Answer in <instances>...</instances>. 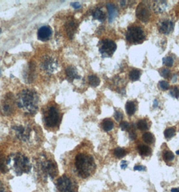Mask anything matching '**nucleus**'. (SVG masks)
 Masks as SVG:
<instances>
[{
	"mask_svg": "<svg viewBox=\"0 0 179 192\" xmlns=\"http://www.w3.org/2000/svg\"><path fill=\"white\" fill-rule=\"evenodd\" d=\"M17 104L24 112L35 114L38 108V94L34 90L24 89L18 94Z\"/></svg>",
	"mask_w": 179,
	"mask_h": 192,
	"instance_id": "nucleus-1",
	"label": "nucleus"
},
{
	"mask_svg": "<svg viewBox=\"0 0 179 192\" xmlns=\"http://www.w3.org/2000/svg\"><path fill=\"white\" fill-rule=\"evenodd\" d=\"M74 166L79 176L84 179L90 176L96 169L93 157L83 153L76 155L75 158Z\"/></svg>",
	"mask_w": 179,
	"mask_h": 192,
	"instance_id": "nucleus-2",
	"label": "nucleus"
},
{
	"mask_svg": "<svg viewBox=\"0 0 179 192\" xmlns=\"http://www.w3.org/2000/svg\"><path fill=\"white\" fill-rule=\"evenodd\" d=\"M36 166L39 175L45 181L48 179H54L58 174L57 164L52 158L44 154L38 159Z\"/></svg>",
	"mask_w": 179,
	"mask_h": 192,
	"instance_id": "nucleus-3",
	"label": "nucleus"
},
{
	"mask_svg": "<svg viewBox=\"0 0 179 192\" xmlns=\"http://www.w3.org/2000/svg\"><path fill=\"white\" fill-rule=\"evenodd\" d=\"M7 165H11L14 172L17 176L28 173L31 170L32 165L26 156L21 153H16L7 158Z\"/></svg>",
	"mask_w": 179,
	"mask_h": 192,
	"instance_id": "nucleus-4",
	"label": "nucleus"
},
{
	"mask_svg": "<svg viewBox=\"0 0 179 192\" xmlns=\"http://www.w3.org/2000/svg\"><path fill=\"white\" fill-rule=\"evenodd\" d=\"M43 121L47 127L53 128L58 126L61 120V114L55 106H50L43 113Z\"/></svg>",
	"mask_w": 179,
	"mask_h": 192,
	"instance_id": "nucleus-5",
	"label": "nucleus"
},
{
	"mask_svg": "<svg viewBox=\"0 0 179 192\" xmlns=\"http://www.w3.org/2000/svg\"><path fill=\"white\" fill-rule=\"evenodd\" d=\"M56 187L59 192L77 191V185L75 181L66 175H62L57 180Z\"/></svg>",
	"mask_w": 179,
	"mask_h": 192,
	"instance_id": "nucleus-6",
	"label": "nucleus"
},
{
	"mask_svg": "<svg viewBox=\"0 0 179 192\" xmlns=\"http://www.w3.org/2000/svg\"><path fill=\"white\" fill-rule=\"evenodd\" d=\"M127 40L133 44H139L143 42L145 38L144 30L139 26H132L129 28L126 33Z\"/></svg>",
	"mask_w": 179,
	"mask_h": 192,
	"instance_id": "nucleus-7",
	"label": "nucleus"
},
{
	"mask_svg": "<svg viewBox=\"0 0 179 192\" xmlns=\"http://www.w3.org/2000/svg\"><path fill=\"white\" fill-rule=\"evenodd\" d=\"M117 49V44L113 41L102 40L99 44V51L102 57H111Z\"/></svg>",
	"mask_w": 179,
	"mask_h": 192,
	"instance_id": "nucleus-8",
	"label": "nucleus"
},
{
	"mask_svg": "<svg viewBox=\"0 0 179 192\" xmlns=\"http://www.w3.org/2000/svg\"><path fill=\"white\" fill-rule=\"evenodd\" d=\"M136 16L139 20L144 22H146L150 19V8L147 4H144V2L140 3L138 5L136 9Z\"/></svg>",
	"mask_w": 179,
	"mask_h": 192,
	"instance_id": "nucleus-9",
	"label": "nucleus"
},
{
	"mask_svg": "<svg viewBox=\"0 0 179 192\" xmlns=\"http://www.w3.org/2000/svg\"><path fill=\"white\" fill-rule=\"evenodd\" d=\"M13 130L14 131L16 137L20 140L26 142L30 139L31 129L29 127L17 126L13 127Z\"/></svg>",
	"mask_w": 179,
	"mask_h": 192,
	"instance_id": "nucleus-10",
	"label": "nucleus"
},
{
	"mask_svg": "<svg viewBox=\"0 0 179 192\" xmlns=\"http://www.w3.org/2000/svg\"><path fill=\"white\" fill-rule=\"evenodd\" d=\"M41 68L47 72V73H53L57 69L58 67V64L57 61L54 59L53 58L51 57H46L42 60L41 63Z\"/></svg>",
	"mask_w": 179,
	"mask_h": 192,
	"instance_id": "nucleus-11",
	"label": "nucleus"
},
{
	"mask_svg": "<svg viewBox=\"0 0 179 192\" xmlns=\"http://www.w3.org/2000/svg\"><path fill=\"white\" fill-rule=\"evenodd\" d=\"M14 110V100L12 96L5 97L4 102L2 105V112L4 115H9L12 114Z\"/></svg>",
	"mask_w": 179,
	"mask_h": 192,
	"instance_id": "nucleus-12",
	"label": "nucleus"
},
{
	"mask_svg": "<svg viewBox=\"0 0 179 192\" xmlns=\"http://www.w3.org/2000/svg\"><path fill=\"white\" fill-rule=\"evenodd\" d=\"M52 35V30L49 26H43L38 29L37 32L38 38L41 41H48Z\"/></svg>",
	"mask_w": 179,
	"mask_h": 192,
	"instance_id": "nucleus-13",
	"label": "nucleus"
},
{
	"mask_svg": "<svg viewBox=\"0 0 179 192\" xmlns=\"http://www.w3.org/2000/svg\"><path fill=\"white\" fill-rule=\"evenodd\" d=\"M174 29V24L170 20H165L160 24L159 30L160 32L165 35L170 34Z\"/></svg>",
	"mask_w": 179,
	"mask_h": 192,
	"instance_id": "nucleus-14",
	"label": "nucleus"
},
{
	"mask_svg": "<svg viewBox=\"0 0 179 192\" xmlns=\"http://www.w3.org/2000/svg\"><path fill=\"white\" fill-rule=\"evenodd\" d=\"M65 73L68 78L69 81L72 82L75 79H80V76H79L77 74V71L75 67L70 66H68L65 69Z\"/></svg>",
	"mask_w": 179,
	"mask_h": 192,
	"instance_id": "nucleus-15",
	"label": "nucleus"
},
{
	"mask_svg": "<svg viewBox=\"0 0 179 192\" xmlns=\"http://www.w3.org/2000/svg\"><path fill=\"white\" fill-rule=\"evenodd\" d=\"M107 8L108 12V22L111 23L114 20V19L117 17V14H118V12H117V8L113 4H111V3L107 4Z\"/></svg>",
	"mask_w": 179,
	"mask_h": 192,
	"instance_id": "nucleus-16",
	"label": "nucleus"
},
{
	"mask_svg": "<svg viewBox=\"0 0 179 192\" xmlns=\"http://www.w3.org/2000/svg\"><path fill=\"white\" fill-rule=\"evenodd\" d=\"M65 29L68 37L70 38H72L74 36L75 30L77 29V25L74 21H68V23L65 25Z\"/></svg>",
	"mask_w": 179,
	"mask_h": 192,
	"instance_id": "nucleus-17",
	"label": "nucleus"
},
{
	"mask_svg": "<svg viewBox=\"0 0 179 192\" xmlns=\"http://www.w3.org/2000/svg\"><path fill=\"white\" fill-rule=\"evenodd\" d=\"M24 74L26 75L24 76L25 80H26L28 82H32V80L34 79V76L35 74V69L34 66L32 64H30L28 69Z\"/></svg>",
	"mask_w": 179,
	"mask_h": 192,
	"instance_id": "nucleus-18",
	"label": "nucleus"
},
{
	"mask_svg": "<svg viewBox=\"0 0 179 192\" xmlns=\"http://www.w3.org/2000/svg\"><path fill=\"white\" fill-rule=\"evenodd\" d=\"M92 16L95 20H98L100 22H104L105 20V14L103 11L100 9V8H96L93 13H92Z\"/></svg>",
	"mask_w": 179,
	"mask_h": 192,
	"instance_id": "nucleus-19",
	"label": "nucleus"
},
{
	"mask_svg": "<svg viewBox=\"0 0 179 192\" xmlns=\"http://www.w3.org/2000/svg\"><path fill=\"white\" fill-rule=\"evenodd\" d=\"M153 5V10L156 12H161L165 10L167 7L166 2L165 1H156Z\"/></svg>",
	"mask_w": 179,
	"mask_h": 192,
	"instance_id": "nucleus-20",
	"label": "nucleus"
},
{
	"mask_svg": "<svg viewBox=\"0 0 179 192\" xmlns=\"http://www.w3.org/2000/svg\"><path fill=\"white\" fill-rule=\"evenodd\" d=\"M125 110L129 115H133L135 113L136 111V107L134 102H133L132 101L127 102V103L125 105Z\"/></svg>",
	"mask_w": 179,
	"mask_h": 192,
	"instance_id": "nucleus-21",
	"label": "nucleus"
},
{
	"mask_svg": "<svg viewBox=\"0 0 179 192\" xmlns=\"http://www.w3.org/2000/svg\"><path fill=\"white\" fill-rule=\"evenodd\" d=\"M102 129L106 131V132H109V131L113 130V128L114 127V123L113 121L111 120L110 119H105L104 120L102 121Z\"/></svg>",
	"mask_w": 179,
	"mask_h": 192,
	"instance_id": "nucleus-22",
	"label": "nucleus"
},
{
	"mask_svg": "<svg viewBox=\"0 0 179 192\" xmlns=\"http://www.w3.org/2000/svg\"><path fill=\"white\" fill-rule=\"evenodd\" d=\"M88 81L89 84H90L92 87H97L100 84V80L99 77H97L95 75H90L88 76Z\"/></svg>",
	"mask_w": 179,
	"mask_h": 192,
	"instance_id": "nucleus-23",
	"label": "nucleus"
},
{
	"mask_svg": "<svg viewBox=\"0 0 179 192\" xmlns=\"http://www.w3.org/2000/svg\"><path fill=\"white\" fill-rule=\"evenodd\" d=\"M138 150L139 154L141 156H148L151 154V149L149 146L146 145H139L138 146Z\"/></svg>",
	"mask_w": 179,
	"mask_h": 192,
	"instance_id": "nucleus-24",
	"label": "nucleus"
},
{
	"mask_svg": "<svg viewBox=\"0 0 179 192\" xmlns=\"http://www.w3.org/2000/svg\"><path fill=\"white\" fill-rule=\"evenodd\" d=\"M142 138H143V140L145 143L149 144H152L153 142H154L155 141L154 136H153L152 133L150 132H146L144 133L143 136H142Z\"/></svg>",
	"mask_w": 179,
	"mask_h": 192,
	"instance_id": "nucleus-25",
	"label": "nucleus"
},
{
	"mask_svg": "<svg viewBox=\"0 0 179 192\" xmlns=\"http://www.w3.org/2000/svg\"><path fill=\"white\" fill-rule=\"evenodd\" d=\"M141 76V72L138 69H133L129 72V78L133 82L138 81Z\"/></svg>",
	"mask_w": 179,
	"mask_h": 192,
	"instance_id": "nucleus-26",
	"label": "nucleus"
},
{
	"mask_svg": "<svg viewBox=\"0 0 179 192\" xmlns=\"http://www.w3.org/2000/svg\"><path fill=\"white\" fill-rule=\"evenodd\" d=\"M8 171L7 159H5L4 156L0 154V171L5 172Z\"/></svg>",
	"mask_w": 179,
	"mask_h": 192,
	"instance_id": "nucleus-27",
	"label": "nucleus"
},
{
	"mask_svg": "<svg viewBox=\"0 0 179 192\" xmlns=\"http://www.w3.org/2000/svg\"><path fill=\"white\" fill-rule=\"evenodd\" d=\"M164 134L165 138L166 139H170L172 138L173 136H174L176 134V130L174 127H168L164 131Z\"/></svg>",
	"mask_w": 179,
	"mask_h": 192,
	"instance_id": "nucleus-28",
	"label": "nucleus"
},
{
	"mask_svg": "<svg viewBox=\"0 0 179 192\" xmlns=\"http://www.w3.org/2000/svg\"><path fill=\"white\" fill-rule=\"evenodd\" d=\"M137 127H138L139 130H140L141 131L146 130L149 128L147 121H145V119H141V120H139L138 122V123H137Z\"/></svg>",
	"mask_w": 179,
	"mask_h": 192,
	"instance_id": "nucleus-29",
	"label": "nucleus"
},
{
	"mask_svg": "<svg viewBox=\"0 0 179 192\" xmlns=\"http://www.w3.org/2000/svg\"><path fill=\"white\" fill-rule=\"evenodd\" d=\"M114 154L118 158H121L126 155V152L123 148H117L114 150Z\"/></svg>",
	"mask_w": 179,
	"mask_h": 192,
	"instance_id": "nucleus-30",
	"label": "nucleus"
},
{
	"mask_svg": "<svg viewBox=\"0 0 179 192\" xmlns=\"http://www.w3.org/2000/svg\"><path fill=\"white\" fill-rule=\"evenodd\" d=\"M162 62H163L165 66L170 68V67H172L173 66L174 60H173L171 57H163V59H162Z\"/></svg>",
	"mask_w": 179,
	"mask_h": 192,
	"instance_id": "nucleus-31",
	"label": "nucleus"
},
{
	"mask_svg": "<svg viewBox=\"0 0 179 192\" xmlns=\"http://www.w3.org/2000/svg\"><path fill=\"white\" fill-rule=\"evenodd\" d=\"M170 94L172 97L175 99L179 98V88L177 86H174L170 90Z\"/></svg>",
	"mask_w": 179,
	"mask_h": 192,
	"instance_id": "nucleus-32",
	"label": "nucleus"
},
{
	"mask_svg": "<svg viewBox=\"0 0 179 192\" xmlns=\"http://www.w3.org/2000/svg\"><path fill=\"white\" fill-rule=\"evenodd\" d=\"M164 159L166 161H172L174 159V155L171 151H166L164 154Z\"/></svg>",
	"mask_w": 179,
	"mask_h": 192,
	"instance_id": "nucleus-33",
	"label": "nucleus"
},
{
	"mask_svg": "<svg viewBox=\"0 0 179 192\" xmlns=\"http://www.w3.org/2000/svg\"><path fill=\"white\" fill-rule=\"evenodd\" d=\"M158 84H159V86H160V88L163 90H168V87H169L168 82H166V81H164V80H161V81L159 82Z\"/></svg>",
	"mask_w": 179,
	"mask_h": 192,
	"instance_id": "nucleus-34",
	"label": "nucleus"
},
{
	"mask_svg": "<svg viewBox=\"0 0 179 192\" xmlns=\"http://www.w3.org/2000/svg\"><path fill=\"white\" fill-rule=\"evenodd\" d=\"M160 75L164 78H168L170 75V69L168 68H163L160 72Z\"/></svg>",
	"mask_w": 179,
	"mask_h": 192,
	"instance_id": "nucleus-35",
	"label": "nucleus"
},
{
	"mask_svg": "<svg viewBox=\"0 0 179 192\" xmlns=\"http://www.w3.org/2000/svg\"><path fill=\"white\" fill-rule=\"evenodd\" d=\"M114 117L116 119V121L120 122L123 119V114L121 111H115L114 114Z\"/></svg>",
	"mask_w": 179,
	"mask_h": 192,
	"instance_id": "nucleus-36",
	"label": "nucleus"
},
{
	"mask_svg": "<svg viewBox=\"0 0 179 192\" xmlns=\"http://www.w3.org/2000/svg\"><path fill=\"white\" fill-rule=\"evenodd\" d=\"M120 127L123 131H127L129 128V124L127 121H123L120 123Z\"/></svg>",
	"mask_w": 179,
	"mask_h": 192,
	"instance_id": "nucleus-37",
	"label": "nucleus"
},
{
	"mask_svg": "<svg viewBox=\"0 0 179 192\" xmlns=\"http://www.w3.org/2000/svg\"><path fill=\"white\" fill-rule=\"evenodd\" d=\"M134 170L135 171H145V167L142 165H135L134 166Z\"/></svg>",
	"mask_w": 179,
	"mask_h": 192,
	"instance_id": "nucleus-38",
	"label": "nucleus"
},
{
	"mask_svg": "<svg viewBox=\"0 0 179 192\" xmlns=\"http://www.w3.org/2000/svg\"><path fill=\"white\" fill-rule=\"evenodd\" d=\"M71 5L74 9H79L80 8H81V5L78 2H73L71 4Z\"/></svg>",
	"mask_w": 179,
	"mask_h": 192,
	"instance_id": "nucleus-39",
	"label": "nucleus"
},
{
	"mask_svg": "<svg viewBox=\"0 0 179 192\" xmlns=\"http://www.w3.org/2000/svg\"><path fill=\"white\" fill-rule=\"evenodd\" d=\"M129 136H130V138L131 139V140H134V139H135V138H136V134L135 133V132H131V133H130V134H129Z\"/></svg>",
	"mask_w": 179,
	"mask_h": 192,
	"instance_id": "nucleus-40",
	"label": "nucleus"
},
{
	"mask_svg": "<svg viewBox=\"0 0 179 192\" xmlns=\"http://www.w3.org/2000/svg\"><path fill=\"white\" fill-rule=\"evenodd\" d=\"M0 192H6L5 191L4 185H3L1 182H0Z\"/></svg>",
	"mask_w": 179,
	"mask_h": 192,
	"instance_id": "nucleus-41",
	"label": "nucleus"
},
{
	"mask_svg": "<svg viewBox=\"0 0 179 192\" xmlns=\"http://www.w3.org/2000/svg\"><path fill=\"white\" fill-rule=\"evenodd\" d=\"M127 163H125V161H123V163H122V164H121V167L123 169H125L126 168H127Z\"/></svg>",
	"mask_w": 179,
	"mask_h": 192,
	"instance_id": "nucleus-42",
	"label": "nucleus"
},
{
	"mask_svg": "<svg viewBox=\"0 0 179 192\" xmlns=\"http://www.w3.org/2000/svg\"><path fill=\"white\" fill-rule=\"evenodd\" d=\"M158 105V101L157 100H154V101H153V107H156Z\"/></svg>",
	"mask_w": 179,
	"mask_h": 192,
	"instance_id": "nucleus-43",
	"label": "nucleus"
},
{
	"mask_svg": "<svg viewBox=\"0 0 179 192\" xmlns=\"http://www.w3.org/2000/svg\"><path fill=\"white\" fill-rule=\"evenodd\" d=\"M172 192H179V188H172L171 190Z\"/></svg>",
	"mask_w": 179,
	"mask_h": 192,
	"instance_id": "nucleus-44",
	"label": "nucleus"
},
{
	"mask_svg": "<svg viewBox=\"0 0 179 192\" xmlns=\"http://www.w3.org/2000/svg\"><path fill=\"white\" fill-rule=\"evenodd\" d=\"M177 75H174V77H173V78L172 80V82H175L176 81H177Z\"/></svg>",
	"mask_w": 179,
	"mask_h": 192,
	"instance_id": "nucleus-45",
	"label": "nucleus"
},
{
	"mask_svg": "<svg viewBox=\"0 0 179 192\" xmlns=\"http://www.w3.org/2000/svg\"><path fill=\"white\" fill-rule=\"evenodd\" d=\"M126 3H127V2H126V1H121V2H120V4H121V5H122V6H124V5H125Z\"/></svg>",
	"mask_w": 179,
	"mask_h": 192,
	"instance_id": "nucleus-46",
	"label": "nucleus"
},
{
	"mask_svg": "<svg viewBox=\"0 0 179 192\" xmlns=\"http://www.w3.org/2000/svg\"><path fill=\"white\" fill-rule=\"evenodd\" d=\"M176 154H178V155H179V150H177V151L176 152Z\"/></svg>",
	"mask_w": 179,
	"mask_h": 192,
	"instance_id": "nucleus-47",
	"label": "nucleus"
},
{
	"mask_svg": "<svg viewBox=\"0 0 179 192\" xmlns=\"http://www.w3.org/2000/svg\"><path fill=\"white\" fill-rule=\"evenodd\" d=\"M1 32H2V29H0V34H1Z\"/></svg>",
	"mask_w": 179,
	"mask_h": 192,
	"instance_id": "nucleus-48",
	"label": "nucleus"
}]
</instances>
